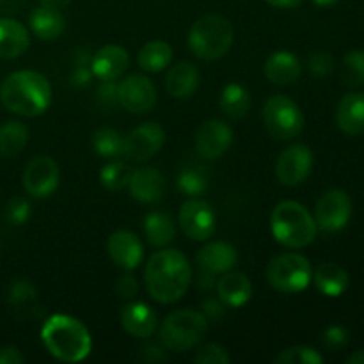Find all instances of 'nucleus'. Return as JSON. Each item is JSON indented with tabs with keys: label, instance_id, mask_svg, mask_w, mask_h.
<instances>
[{
	"label": "nucleus",
	"instance_id": "obj_38",
	"mask_svg": "<svg viewBox=\"0 0 364 364\" xmlns=\"http://www.w3.org/2000/svg\"><path fill=\"white\" fill-rule=\"evenodd\" d=\"M38 297V290H36L34 284L28 279H16L11 283L9 287V295H7V301L13 306H23L31 304Z\"/></svg>",
	"mask_w": 364,
	"mask_h": 364
},
{
	"label": "nucleus",
	"instance_id": "obj_32",
	"mask_svg": "<svg viewBox=\"0 0 364 364\" xmlns=\"http://www.w3.org/2000/svg\"><path fill=\"white\" fill-rule=\"evenodd\" d=\"M123 135L109 127L98 128L91 137V146L96 155L102 159H117L123 156Z\"/></svg>",
	"mask_w": 364,
	"mask_h": 364
},
{
	"label": "nucleus",
	"instance_id": "obj_18",
	"mask_svg": "<svg viewBox=\"0 0 364 364\" xmlns=\"http://www.w3.org/2000/svg\"><path fill=\"white\" fill-rule=\"evenodd\" d=\"M130 196L139 203L153 205L164 199L166 194V178L155 167H139L132 171L130 181H128Z\"/></svg>",
	"mask_w": 364,
	"mask_h": 364
},
{
	"label": "nucleus",
	"instance_id": "obj_39",
	"mask_svg": "<svg viewBox=\"0 0 364 364\" xmlns=\"http://www.w3.org/2000/svg\"><path fill=\"white\" fill-rule=\"evenodd\" d=\"M348 341H350V333H348L347 327L338 326V323L327 327L322 334L323 347L331 352L341 350V348L347 347Z\"/></svg>",
	"mask_w": 364,
	"mask_h": 364
},
{
	"label": "nucleus",
	"instance_id": "obj_5",
	"mask_svg": "<svg viewBox=\"0 0 364 364\" xmlns=\"http://www.w3.org/2000/svg\"><path fill=\"white\" fill-rule=\"evenodd\" d=\"M235 28L223 14H205L188 31V48L201 60H219L233 46Z\"/></svg>",
	"mask_w": 364,
	"mask_h": 364
},
{
	"label": "nucleus",
	"instance_id": "obj_35",
	"mask_svg": "<svg viewBox=\"0 0 364 364\" xmlns=\"http://www.w3.org/2000/svg\"><path fill=\"white\" fill-rule=\"evenodd\" d=\"M341 80L348 87H359L364 84V48L350 50L343 57Z\"/></svg>",
	"mask_w": 364,
	"mask_h": 364
},
{
	"label": "nucleus",
	"instance_id": "obj_6",
	"mask_svg": "<svg viewBox=\"0 0 364 364\" xmlns=\"http://www.w3.org/2000/svg\"><path fill=\"white\" fill-rule=\"evenodd\" d=\"M208 326L206 316L198 309H176L169 313L160 326V345L171 352H187L205 340Z\"/></svg>",
	"mask_w": 364,
	"mask_h": 364
},
{
	"label": "nucleus",
	"instance_id": "obj_1",
	"mask_svg": "<svg viewBox=\"0 0 364 364\" xmlns=\"http://www.w3.org/2000/svg\"><path fill=\"white\" fill-rule=\"evenodd\" d=\"M192 283V267L187 256L178 249L162 247L148 259L144 269V287L153 301L174 304Z\"/></svg>",
	"mask_w": 364,
	"mask_h": 364
},
{
	"label": "nucleus",
	"instance_id": "obj_45",
	"mask_svg": "<svg viewBox=\"0 0 364 364\" xmlns=\"http://www.w3.org/2000/svg\"><path fill=\"white\" fill-rule=\"evenodd\" d=\"M141 355L144 361L148 363H159V361H164L166 359V354H164V350L166 348H160V347H155V345H146L144 348H141Z\"/></svg>",
	"mask_w": 364,
	"mask_h": 364
},
{
	"label": "nucleus",
	"instance_id": "obj_27",
	"mask_svg": "<svg viewBox=\"0 0 364 364\" xmlns=\"http://www.w3.org/2000/svg\"><path fill=\"white\" fill-rule=\"evenodd\" d=\"M313 283H315L316 290L320 294L326 295V297L336 299L341 297L348 290L350 277H348L347 270L338 265V263H322L313 272Z\"/></svg>",
	"mask_w": 364,
	"mask_h": 364
},
{
	"label": "nucleus",
	"instance_id": "obj_31",
	"mask_svg": "<svg viewBox=\"0 0 364 364\" xmlns=\"http://www.w3.org/2000/svg\"><path fill=\"white\" fill-rule=\"evenodd\" d=\"M28 142V128L21 121L11 119L0 127V156H16Z\"/></svg>",
	"mask_w": 364,
	"mask_h": 364
},
{
	"label": "nucleus",
	"instance_id": "obj_29",
	"mask_svg": "<svg viewBox=\"0 0 364 364\" xmlns=\"http://www.w3.org/2000/svg\"><path fill=\"white\" fill-rule=\"evenodd\" d=\"M251 103L252 100L249 91L242 84H237V82H230V84L220 91L219 107L220 112H223L228 119H244L249 114Z\"/></svg>",
	"mask_w": 364,
	"mask_h": 364
},
{
	"label": "nucleus",
	"instance_id": "obj_42",
	"mask_svg": "<svg viewBox=\"0 0 364 364\" xmlns=\"http://www.w3.org/2000/svg\"><path fill=\"white\" fill-rule=\"evenodd\" d=\"M114 288H116V294L124 301H134L135 295L139 294V283L134 274H130V270H124L123 276L117 277Z\"/></svg>",
	"mask_w": 364,
	"mask_h": 364
},
{
	"label": "nucleus",
	"instance_id": "obj_8",
	"mask_svg": "<svg viewBox=\"0 0 364 364\" xmlns=\"http://www.w3.org/2000/svg\"><path fill=\"white\" fill-rule=\"evenodd\" d=\"M263 124L277 141H290L304 130V114L301 107L284 95H274L263 103Z\"/></svg>",
	"mask_w": 364,
	"mask_h": 364
},
{
	"label": "nucleus",
	"instance_id": "obj_3",
	"mask_svg": "<svg viewBox=\"0 0 364 364\" xmlns=\"http://www.w3.org/2000/svg\"><path fill=\"white\" fill-rule=\"evenodd\" d=\"M41 341L50 355L63 363H80L92 348L91 334L78 318L70 315L48 316L41 327Z\"/></svg>",
	"mask_w": 364,
	"mask_h": 364
},
{
	"label": "nucleus",
	"instance_id": "obj_22",
	"mask_svg": "<svg viewBox=\"0 0 364 364\" xmlns=\"http://www.w3.org/2000/svg\"><path fill=\"white\" fill-rule=\"evenodd\" d=\"M199 82H201V73L198 68L188 60H180L167 71L166 91L176 100H187L198 91Z\"/></svg>",
	"mask_w": 364,
	"mask_h": 364
},
{
	"label": "nucleus",
	"instance_id": "obj_36",
	"mask_svg": "<svg viewBox=\"0 0 364 364\" xmlns=\"http://www.w3.org/2000/svg\"><path fill=\"white\" fill-rule=\"evenodd\" d=\"M276 364H322L323 355L316 348L308 345H295V347L284 348L283 352L274 359Z\"/></svg>",
	"mask_w": 364,
	"mask_h": 364
},
{
	"label": "nucleus",
	"instance_id": "obj_28",
	"mask_svg": "<svg viewBox=\"0 0 364 364\" xmlns=\"http://www.w3.org/2000/svg\"><path fill=\"white\" fill-rule=\"evenodd\" d=\"M142 228H144L148 244L156 249L167 247L176 237V224H174L173 217L169 213L149 212L146 215Z\"/></svg>",
	"mask_w": 364,
	"mask_h": 364
},
{
	"label": "nucleus",
	"instance_id": "obj_10",
	"mask_svg": "<svg viewBox=\"0 0 364 364\" xmlns=\"http://www.w3.org/2000/svg\"><path fill=\"white\" fill-rule=\"evenodd\" d=\"M178 224L191 240L205 242L215 233L217 217L210 203L201 198H191L180 206Z\"/></svg>",
	"mask_w": 364,
	"mask_h": 364
},
{
	"label": "nucleus",
	"instance_id": "obj_21",
	"mask_svg": "<svg viewBox=\"0 0 364 364\" xmlns=\"http://www.w3.org/2000/svg\"><path fill=\"white\" fill-rule=\"evenodd\" d=\"M302 64L295 53L288 50H277L270 53L263 64V75L276 85H291L301 78Z\"/></svg>",
	"mask_w": 364,
	"mask_h": 364
},
{
	"label": "nucleus",
	"instance_id": "obj_17",
	"mask_svg": "<svg viewBox=\"0 0 364 364\" xmlns=\"http://www.w3.org/2000/svg\"><path fill=\"white\" fill-rule=\"evenodd\" d=\"M196 262L201 272L210 274V276H223L235 269L238 262V252L230 242H210L199 249Z\"/></svg>",
	"mask_w": 364,
	"mask_h": 364
},
{
	"label": "nucleus",
	"instance_id": "obj_43",
	"mask_svg": "<svg viewBox=\"0 0 364 364\" xmlns=\"http://www.w3.org/2000/svg\"><path fill=\"white\" fill-rule=\"evenodd\" d=\"M201 313L206 316L208 322H219V320L226 315V304H224L219 297L205 299L201 306Z\"/></svg>",
	"mask_w": 364,
	"mask_h": 364
},
{
	"label": "nucleus",
	"instance_id": "obj_15",
	"mask_svg": "<svg viewBox=\"0 0 364 364\" xmlns=\"http://www.w3.org/2000/svg\"><path fill=\"white\" fill-rule=\"evenodd\" d=\"M196 151L206 160L220 159L233 144V128L223 119H208L196 132Z\"/></svg>",
	"mask_w": 364,
	"mask_h": 364
},
{
	"label": "nucleus",
	"instance_id": "obj_33",
	"mask_svg": "<svg viewBox=\"0 0 364 364\" xmlns=\"http://www.w3.org/2000/svg\"><path fill=\"white\" fill-rule=\"evenodd\" d=\"M176 187L187 198H201L210 187L208 176L199 167H183L176 176Z\"/></svg>",
	"mask_w": 364,
	"mask_h": 364
},
{
	"label": "nucleus",
	"instance_id": "obj_16",
	"mask_svg": "<svg viewBox=\"0 0 364 364\" xmlns=\"http://www.w3.org/2000/svg\"><path fill=\"white\" fill-rule=\"evenodd\" d=\"M107 252L112 259L114 265L123 270H135L144 258V247L142 242L134 231L117 230L107 240Z\"/></svg>",
	"mask_w": 364,
	"mask_h": 364
},
{
	"label": "nucleus",
	"instance_id": "obj_46",
	"mask_svg": "<svg viewBox=\"0 0 364 364\" xmlns=\"http://www.w3.org/2000/svg\"><path fill=\"white\" fill-rule=\"evenodd\" d=\"M269 6L277 7V9H295V7L302 6L304 0H265Z\"/></svg>",
	"mask_w": 364,
	"mask_h": 364
},
{
	"label": "nucleus",
	"instance_id": "obj_2",
	"mask_svg": "<svg viewBox=\"0 0 364 364\" xmlns=\"http://www.w3.org/2000/svg\"><path fill=\"white\" fill-rule=\"evenodd\" d=\"M52 85L45 75L20 70L7 75L0 85V102L9 112L23 117H38L52 105Z\"/></svg>",
	"mask_w": 364,
	"mask_h": 364
},
{
	"label": "nucleus",
	"instance_id": "obj_9",
	"mask_svg": "<svg viewBox=\"0 0 364 364\" xmlns=\"http://www.w3.org/2000/svg\"><path fill=\"white\" fill-rule=\"evenodd\" d=\"M316 228L326 233H338L345 230L352 217V199L341 188H331L316 201L315 206Z\"/></svg>",
	"mask_w": 364,
	"mask_h": 364
},
{
	"label": "nucleus",
	"instance_id": "obj_12",
	"mask_svg": "<svg viewBox=\"0 0 364 364\" xmlns=\"http://www.w3.org/2000/svg\"><path fill=\"white\" fill-rule=\"evenodd\" d=\"M23 188L28 196L46 199L57 191L60 181L59 166L50 156H34L23 169Z\"/></svg>",
	"mask_w": 364,
	"mask_h": 364
},
{
	"label": "nucleus",
	"instance_id": "obj_48",
	"mask_svg": "<svg viewBox=\"0 0 364 364\" xmlns=\"http://www.w3.org/2000/svg\"><path fill=\"white\" fill-rule=\"evenodd\" d=\"M347 364H364V350H358L352 355H348Z\"/></svg>",
	"mask_w": 364,
	"mask_h": 364
},
{
	"label": "nucleus",
	"instance_id": "obj_24",
	"mask_svg": "<svg viewBox=\"0 0 364 364\" xmlns=\"http://www.w3.org/2000/svg\"><path fill=\"white\" fill-rule=\"evenodd\" d=\"M31 45L27 27L13 18H0V59H18Z\"/></svg>",
	"mask_w": 364,
	"mask_h": 364
},
{
	"label": "nucleus",
	"instance_id": "obj_47",
	"mask_svg": "<svg viewBox=\"0 0 364 364\" xmlns=\"http://www.w3.org/2000/svg\"><path fill=\"white\" fill-rule=\"evenodd\" d=\"M71 2H73V0H39V4H41V6L53 7V9H59V11L70 6Z\"/></svg>",
	"mask_w": 364,
	"mask_h": 364
},
{
	"label": "nucleus",
	"instance_id": "obj_14",
	"mask_svg": "<svg viewBox=\"0 0 364 364\" xmlns=\"http://www.w3.org/2000/svg\"><path fill=\"white\" fill-rule=\"evenodd\" d=\"M117 103L132 114H148L156 103L155 84L146 75H128L117 84Z\"/></svg>",
	"mask_w": 364,
	"mask_h": 364
},
{
	"label": "nucleus",
	"instance_id": "obj_41",
	"mask_svg": "<svg viewBox=\"0 0 364 364\" xmlns=\"http://www.w3.org/2000/svg\"><path fill=\"white\" fill-rule=\"evenodd\" d=\"M308 70L311 71L313 77L323 78L329 77L334 70V59L327 52H313L308 57Z\"/></svg>",
	"mask_w": 364,
	"mask_h": 364
},
{
	"label": "nucleus",
	"instance_id": "obj_13",
	"mask_svg": "<svg viewBox=\"0 0 364 364\" xmlns=\"http://www.w3.org/2000/svg\"><path fill=\"white\" fill-rule=\"evenodd\" d=\"M313 151L304 144H291L277 156L276 178L284 187L304 183L313 171Z\"/></svg>",
	"mask_w": 364,
	"mask_h": 364
},
{
	"label": "nucleus",
	"instance_id": "obj_44",
	"mask_svg": "<svg viewBox=\"0 0 364 364\" xmlns=\"http://www.w3.org/2000/svg\"><path fill=\"white\" fill-rule=\"evenodd\" d=\"M25 363V355L21 354L20 348L7 345L0 348V364H21Z\"/></svg>",
	"mask_w": 364,
	"mask_h": 364
},
{
	"label": "nucleus",
	"instance_id": "obj_11",
	"mask_svg": "<svg viewBox=\"0 0 364 364\" xmlns=\"http://www.w3.org/2000/svg\"><path fill=\"white\" fill-rule=\"evenodd\" d=\"M166 132L159 123H142L123 139V156L130 162H148L162 149Z\"/></svg>",
	"mask_w": 364,
	"mask_h": 364
},
{
	"label": "nucleus",
	"instance_id": "obj_25",
	"mask_svg": "<svg viewBox=\"0 0 364 364\" xmlns=\"http://www.w3.org/2000/svg\"><path fill=\"white\" fill-rule=\"evenodd\" d=\"M336 123L343 134H364V92H348L340 100L336 109Z\"/></svg>",
	"mask_w": 364,
	"mask_h": 364
},
{
	"label": "nucleus",
	"instance_id": "obj_49",
	"mask_svg": "<svg viewBox=\"0 0 364 364\" xmlns=\"http://www.w3.org/2000/svg\"><path fill=\"white\" fill-rule=\"evenodd\" d=\"M315 2V6L318 7H333L336 6L338 2H341V0H313Z\"/></svg>",
	"mask_w": 364,
	"mask_h": 364
},
{
	"label": "nucleus",
	"instance_id": "obj_40",
	"mask_svg": "<svg viewBox=\"0 0 364 364\" xmlns=\"http://www.w3.org/2000/svg\"><path fill=\"white\" fill-rule=\"evenodd\" d=\"M194 363H198V364H230L231 358L224 347H220V345H217V343H208L196 352Z\"/></svg>",
	"mask_w": 364,
	"mask_h": 364
},
{
	"label": "nucleus",
	"instance_id": "obj_30",
	"mask_svg": "<svg viewBox=\"0 0 364 364\" xmlns=\"http://www.w3.org/2000/svg\"><path fill=\"white\" fill-rule=\"evenodd\" d=\"M173 63V46L162 39L149 41L139 50L137 64L142 71L160 73Z\"/></svg>",
	"mask_w": 364,
	"mask_h": 364
},
{
	"label": "nucleus",
	"instance_id": "obj_7",
	"mask_svg": "<svg viewBox=\"0 0 364 364\" xmlns=\"http://www.w3.org/2000/svg\"><path fill=\"white\" fill-rule=\"evenodd\" d=\"M267 281L279 294H301L313 281L311 263L301 252H281L267 265Z\"/></svg>",
	"mask_w": 364,
	"mask_h": 364
},
{
	"label": "nucleus",
	"instance_id": "obj_20",
	"mask_svg": "<svg viewBox=\"0 0 364 364\" xmlns=\"http://www.w3.org/2000/svg\"><path fill=\"white\" fill-rule=\"evenodd\" d=\"M123 329L137 340H148L156 331V313L146 302L132 301L119 313Z\"/></svg>",
	"mask_w": 364,
	"mask_h": 364
},
{
	"label": "nucleus",
	"instance_id": "obj_4",
	"mask_svg": "<svg viewBox=\"0 0 364 364\" xmlns=\"http://www.w3.org/2000/svg\"><path fill=\"white\" fill-rule=\"evenodd\" d=\"M270 230L277 244L288 249H304L316 238L315 217L301 203L287 199L274 206L270 215Z\"/></svg>",
	"mask_w": 364,
	"mask_h": 364
},
{
	"label": "nucleus",
	"instance_id": "obj_34",
	"mask_svg": "<svg viewBox=\"0 0 364 364\" xmlns=\"http://www.w3.org/2000/svg\"><path fill=\"white\" fill-rule=\"evenodd\" d=\"M132 171L134 169L128 164L121 162V160H112V162L102 167V171H100V181H102V185L107 191L117 192L127 187L128 181H130Z\"/></svg>",
	"mask_w": 364,
	"mask_h": 364
},
{
	"label": "nucleus",
	"instance_id": "obj_26",
	"mask_svg": "<svg viewBox=\"0 0 364 364\" xmlns=\"http://www.w3.org/2000/svg\"><path fill=\"white\" fill-rule=\"evenodd\" d=\"M28 27L41 41H53V39L60 38L66 28V18L59 9L39 6L28 16Z\"/></svg>",
	"mask_w": 364,
	"mask_h": 364
},
{
	"label": "nucleus",
	"instance_id": "obj_23",
	"mask_svg": "<svg viewBox=\"0 0 364 364\" xmlns=\"http://www.w3.org/2000/svg\"><path fill=\"white\" fill-rule=\"evenodd\" d=\"M217 297L226 304V308H242L252 297V284L244 272L230 270L223 274L215 284Z\"/></svg>",
	"mask_w": 364,
	"mask_h": 364
},
{
	"label": "nucleus",
	"instance_id": "obj_37",
	"mask_svg": "<svg viewBox=\"0 0 364 364\" xmlns=\"http://www.w3.org/2000/svg\"><path fill=\"white\" fill-rule=\"evenodd\" d=\"M31 203L25 198H11L7 201L6 208H4V215H6V220L13 226H23L28 219H31Z\"/></svg>",
	"mask_w": 364,
	"mask_h": 364
},
{
	"label": "nucleus",
	"instance_id": "obj_19",
	"mask_svg": "<svg viewBox=\"0 0 364 364\" xmlns=\"http://www.w3.org/2000/svg\"><path fill=\"white\" fill-rule=\"evenodd\" d=\"M130 66L127 48L119 45H105L95 53L91 60V73L102 82H114L124 75Z\"/></svg>",
	"mask_w": 364,
	"mask_h": 364
}]
</instances>
